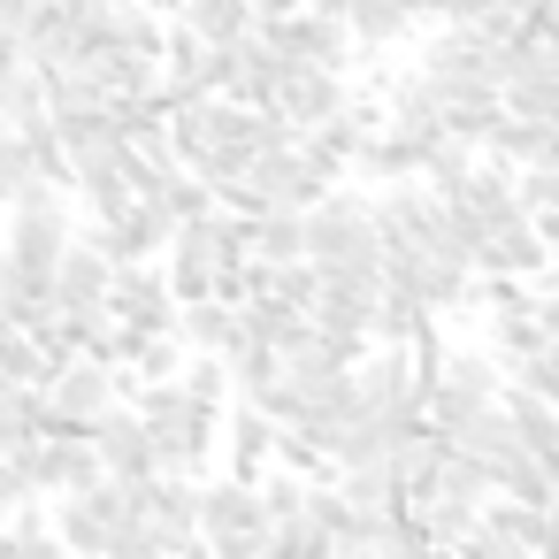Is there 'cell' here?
<instances>
[{"mask_svg": "<svg viewBox=\"0 0 559 559\" xmlns=\"http://www.w3.org/2000/svg\"><path fill=\"white\" fill-rule=\"evenodd\" d=\"M269 506H261V483L246 475H200V544L215 559H261L269 551Z\"/></svg>", "mask_w": 559, "mask_h": 559, "instance_id": "obj_1", "label": "cell"}, {"mask_svg": "<svg viewBox=\"0 0 559 559\" xmlns=\"http://www.w3.org/2000/svg\"><path fill=\"white\" fill-rule=\"evenodd\" d=\"M307 261H383V238H376V200L353 192V185H322L307 200Z\"/></svg>", "mask_w": 559, "mask_h": 559, "instance_id": "obj_2", "label": "cell"}, {"mask_svg": "<svg viewBox=\"0 0 559 559\" xmlns=\"http://www.w3.org/2000/svg\"><path fill=\"white\" fill-rule=\"evenodd\" d=\"M39 391H47V437H85V429L123 399V368H108V360L78 353V360H62Z\"/></svg>", "mask_w": 559, "mask_h": 559, "instance_id": "obj_3", "label": "cell"}, {"mask_svg": "<svg viewBox=\"0 0 559 559\" xmlns=\"http://www.w3.org/2000/svg\"><path fill=\"white\" fill-rule=\"evenodd\" d=\"M261 39L292 62H314V70H353L360 47L345 32V16H314V9H292V16H261Z\"/></svg>", "mask_w": 559, "mask_h": 559, "instance_id": "obj_4", "label": "cell"}, {"mask_svg": "<svg viewBox=\"0 0 559 559\" xmlns=\"http://www.w3.org/2000/svg\"><path fill=\"white\" fill-rule=\"evenodd\" d=\"M123 330L154 337V330H177V299H169V276L162 261H116L108 269V299H100Z\"/></svg>", "mask_w": 559, "mask_h": 559, "instance_id": "obj_5", "label": "cell"}, {"mask_svg": "<svg viewBox=\"0 0 559 559\" xmlns=\"http://www.w3.org/2000/svg\"><path fill=\"white\" fill-rule=\"evenodd\" d=\"M421 78H429L437 93H475V85L498 93V78H490V39H483L475 24H437V32L421 39Z\"/></svg>", "mask_w": 559, "mask_h": 559, "instance_id": "obj_6", "label": "cell"}, {"mask_svg": "<svg viewBox=\"0 0 559 559\" xmlns=\"http://www.w3.org/2000/svg\"><path fill=\"white\" fill-rule=\"evenodd\" d=\"M345 100H353V85H345V70H314V62H292L269 108H276V116H284L292 131H314V123H330V116H337Z\"/></svg>", "mask_w": 559, "mask_h": 559, "instance_id": "obj_7", "label": "cell"}, {"mask_svg": "<svg viewBox=\"0 0 559 559\" xmlns=\"http://www.w3.org/2000/svg\"><path fill=\"white\" fill-rule=\"evenodd\" d=\"M467 269H475V276H528V284H536V276L551 269V253H544V238H536L528 215H506V223H490V230L475 238Z\"/></svg>", "mask_w": 559, "mask_h": 559, "instance_id": "obj_8", "label": "cell"}, {"mask_svg": "<svg viewBox=\"0 0 559 559\" xmlns=\"http://www.w3.org/2000/svg\"><path fill=\"white\" fill-rule=\"evenodd\" d=\"M85 437H93V452H100V467H108L116 483L154 475V429L139 421V406H131V399H116V406H108V414H100Z\"/></svg>", "mask_w": 559, "mask_h": 559, "instance_id": "obj_9", "label": "cell"}, {"mask_svg": "<svg viewBox=\"0 0 559 559\" xmlns=\"http://www.w3.org/2000/svg\"><path fill=\"white\" fill-rule=\"evenodd\" d=\"M108 253L100 246H85V238H70L62 246V261H55V314H85V307H100L108 299Z\"/></svg>", "mask_w": 559, "mask_h": 559, "instance_id": "obj_10", "label": "cell"}, {"mask_svg": "<svg viewBox=\"0 0 559 559\" xmlns=\"http://www.w3.org/2000/svg\"><path fill=\"white\" fill-rule=\"evenodd\" d=\"M215 437L230 444V475H246V483H261V467L276 460V421H269L261 406H246V399H238V414H230Z\"/></svg>", "mask_w": 559, "mask_h": 559, "instance_id": "obj_11", "label": "cell"}, {"mask_svg": "<svg viewBox=\"0 0 559 559\" xmlns=\"http://www.w3.org/2000/svg\"><path fill=\"white\" fill-rule=\"evenodd\" d=\"M330 490H337L353 513H368V521H383V513H399V506H406V490H399V475H391V452H383V460H368V467H337V475H330Z\"/></svg>", "mask_w": 559, "mask_h": 559, "instance_id": "obj_12", "label": "cell"}, {"mask_svg": "<svg viewBox=\"0 0 559 559\" xmlns=\"http://www.w3.org/2000/svg\"><path fill=\"white\" fill-rule=\"evenodd\" d=\"M345 32H353V47L376 62V55H391V47L414 39V16L399 9V0H345Z\"/></svg>", "mask_w": 559, "mask_h": 559, "instance_id": "obj_13", "label": "cell"}, {"mask_svg": "<svg viewBox=\"0 0 559 559\" xmlns=\"http://www.w3.org/2000/svg\"><path fill=\"white\" fill-rule=\"evenodd\" d=\"M177 337H185V353H230L246 330H238V307L207 292V299H185L177 307Z\"/></svg>", "mask_w": 559, "mask_h": 559, "instance_id": "obj_14", "label": "cell"}, {"mask_svg": "<svg viewBox=\"0 0 559 559\" xmlns=\"http://www.w3.org/2000/svg\"><path fill=\"white\" fill-rule=\"evenodd\" d=\"M429 383L467 391V399H498V391H506V360H498L490 345H444V360H437Z\"/></svg>", "mask_w": 559, "mask_h": 559, "instance_id": "obj_15", "label": "cell"}, {"mask_svg": "<svg viewBox=\"0 0 559 559\" xmlns=\"http://www.w3.org/2000/svg\"><path fill=\"white\" fill-rule=\"evenodd\" d=\"M238 330H246L253 345L292 353V345L307 337V307H292V299H276V292H261V299H246V307H238Z\"/></svg>", "mask_w": 559, "mask_h": 559, "instance_id": "obj_16", "label": "cell"}, {"mask_svg": "<svg viewBox=\"0 0 559 559\" xmlns=\"http://www.w3.org/2000/svg\"><path fill=\"white\" fill-rule=\"evenodd\" d=\"M47 437V391L39 383H0V452H24Z\"/></svg>", "mask_w": 559, "mask_h": 559, "instance_id": "obj_17", "label": "cell"}, {"mask_svg": "<svg viewBox=\"0 0 559 559\" xmlns=\"http://www.w3.org/2000/svg\"><path fill=\"white\" fill-rule=\"evenodd\" d=\"M253 261H307V207H261L253 215Z\"/></svg>", "mask_w": 559, "mask_h": 559, "instance_id": "obj_18", "label": "cell"}, {"mask_svg": "<svg viewBox=\"0 0 559 559\" xmlns=\"http://www.w3.org/2000/svg\"><path fill=\"white\" fill-rule=\"evenodd\" d=\"M177 24H192L207 47H230L253 32V0H177Z\"/></svg>", "mask_w": 559, "mask_h": 559, "instance_id": "obj_19", "label": "cell"}, {"mask_svg": "<svg viewBox=\"0 0 559 559\" xmlns=\"http://www.w3.org/2000/svg\"><path fill=\"white\" fill-rule=\"evenodd\" d=\"M429 322H437L429 307H414L406 292H383V299H376V314H368V345H414Z\"/></svg>", "mask_w": 559, "mask_h": 559, "instance_id": "obj_20", "label": "cell"}, {"mask_svg": "<svg viewBox=\"0 0 559 559\" xmlns=\"http://www.w3.org/2000/svg\"><path fill=\"white\" fill-rule=\"evenodd\" d=\"M32 192H55V185L39 177L24 131H0V207H16V200H32Z\"/></svg>", "mask_w": 559, "mask_h": 559, "instance_id": "obj_21", "label": "cell"}, {"mask_svg": "<svg viewBox=\"0 0 559 559\" xmlns=\"http://www.w3.org/2000/svg\"><path fill=\"white\" fill-rule=\"evenodd\" d=\"M490 490H498V498H521V506H544V498H551V483H544L536 452H521V444L490 460Z\"/></svg>", "mask_w": 559, "mask_h": 559, "instance_id": "obj_22", "label": "cell"}, {"mask_svg": "<svg viewBox=\"0 0 559 559\" xmlns=\"http://www.w3.org/2000/svg\"><path fill=\"white\" fill-rule=\"evenodd\" d=\"M39 116H47V85H39V70H32V62L0 70V123L24 131V123H39Z\"/></svg>", "mask_w": 559, "mask_h": 559, "instance_id": "obj_23", "label": "cell"}, {"mask_svg": "<svg viewBox=\"0 0 559 559\" xmlns=\"http://www.w3.org/2000/svg\"><path fill=\"white\" fill-rule=\"evenodd\" d=\"M429 498H460V506H483V498H490V467L444 444V467H437V490H429Z\"/></svg>", "mask_w": 559, "mask_h": 559, "instance_id": "obj_24", "label": "cell"}, {"mask_svg": "<svg viewBox=\"0 0 559 559\" xmlns=\"http://www.w3.org/2000/svg\"><path fill=\"white\" fill-rule=\"evenodd\" d=\"M177 383H185L200 406H230V368H223V353H185Z\"/></svg>", "mask_w": 559, "mask_h": 559, "instance_id": "obj_25", "label": "cell"}, {"mask_svg": "<svg viewBox=\"0 0 559 559\" xmlns=\"http://www.w3.org/2000/svg\"><path fill=\"white\" fill-rule=\"evenodd\" d=\"M269 292L314 314V299H322V269H314V261H276V269H269Z\"/></svg>", "mask_w": 559, "mask_h": 559, "instance_id": "obj_26", "label": "cell"}, {"mask_svg": "<svg viewBox=\"0 0 559 559\" xmlns=\"http://www.w3.org/2000/svg\"><path fill=\"white\" fill-rule=\"evenodd\" d=\"M16 559H70V544L55 528H39V536H16Z\"/></svg>", "mask_w": 559, "mask_h": 559, "instance_id": "obj_27", "label": "cell"}, {"mask_svg": "<svg viewBox=\"0 0 559 559\" xmlns=\"http://www.w3.org/2000/svg\"><path fill=\"white\" fill-rule=\"evenodd\" d=\"M490 0H437V24H475Z\"/></svg>", "mask_w": 559, "mask_h": 559, "instance_id": "obj_28", "label": "cell"}, {"mask_svg": "<svg viewBox=\"0 0 559 559\" xmlns=\"http://www.w3.org/2000/svg\"><path fill=\"white\" fill-rule=\"evenodd\" d=\"M536 467H544V483H551V490H559V452H544V460H536Z\"/></svg>", "mask_w": 559, "mask_h": 559, "instance_id": "obj_29", "label": "cell"}, {"mask_svg": "<svg viewBox=\"0 0 559 559\" xmlns=\"http://www.w3.org/2000/svg\"><path fill=\"white\" fill-rule=\"evenodd\" d=\"M544 353H551V360H559V330H551V337H544Z\"/></svg>", "mask_w": 559, "mask_h": 559, "instance_id": "obj_30", "label": "cell"}, {"mask_svg": "<svg viewBox=\"0 0 559 559\" xmlns=\"http://www.w3.org/2000/svg\"><path fill=\"white\" fill-rule=\"evenodd\" d=\"M70 559H108V551H70Z\"/></svg>", "mask_w": 559, "mask_h": 559, "instance_id": "obj_31", "label": "cell"}, {"mask_svg": "<svg viewBox=\"0 0 559 559\" xmlns=\"http://www.w3.org/2000/svg\"><path fill=\"white\" fill-rule=\"evenodd\" d=\"M536 559H559V544H551V551H536Z\"/></svg>", "mask_w": 559, "mask_h": 559, "instance_id": "obj_32", "label": "cell"}, {"mask_svg": "<svg viewBox=\"0 0 559 559\" xmlns=\"http://www.w3.org/2000/svg\"><path fill=\"white\" fill-rule=\"evenodd\" d=\"M0 322H9V307H0Z\"/></svg>", "mask_w": 559, "mask_h": 559, "instance_id": "obj_33", "label": "cell"}, {"mask_svg": "<svg viewBox=\"0 0 559 559\" xmlns=\"http://www.w3.org/2000/svg\"><path fill=\"white\" fill-rule=\"evenodd\" d=\"M551 261H559V246H551Z\"/></svg>", "mask_w": 559, "mask_h": 559, "instance_id": "obj_34", "label": "cell"}]
</instances>
